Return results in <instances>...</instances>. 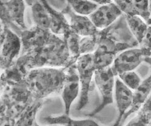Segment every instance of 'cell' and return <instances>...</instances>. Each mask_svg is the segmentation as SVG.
I'll return each mask as SVG.
<instances>
[{"mask_svg":"<svg viewBox=\"0 0 151 126\" xmlns=\"http://www.w3.org/2000/svg\"><path fill=\"white\" fill-rule=\"evenodd\" d=\"M66 76L56 69L42 68L31 71L27 80L32 91L42 96L63 85Z\"/></svg>","mask_w":151,"mask_h":126,"instance_id":"cell-1","label":"cell"},{"mask_svg":"<svg viewBox=\"0 0 151 126\" xmlns=\"http://www.w3.org/2000/svg\"><path fill=\"white\" fill-rule=\"evenodd\" d=\"M149 56H151V50L146 48H128L115 57L111 67L117 77L122 73L134 71Z\"/></svg>","mask_w":151,"mask_h":126,"instance_id":"cell-2","label":"cell"},{"mask_svg":"<svg viewBox=\"0 0 151 126\" xmlns=\"http://www.w3.org/2000/svg\"><path fill=\"white\" fill-rule=\"evenodd\" d=\"M77 69L80 79L81 94L76 109H82L89 101V92L92 78L96 69L94 54L86 53L77 60Z\"/></svg>","mask_w":151,"mask_h":126,"instance_id":"cell-3","label":"cell"},{"mask_svg":"<svg viewBox=\"0 0 151 126\" xmlns=\"http://www.w3.org/2000/svg\"><path fill=\"white\" fill-rule=\"evenodd\" d=\"M115 77L116 76L111 67L96 69L94 79L97 88L101 93V102L98 107L89 113L90 117H93L101 111L107 105L114 103V90L115 89Z\"/></svg>","mask_w":151,"mask_h":126,"instance_id":"cell-4","label":"cell"},{"mask_svg":"<svg viewBox=\"0 0 151 126\" xmlns=\"http://www.w3.org/2000/svg\"><path fill=\"white\" fill-rule=\"evenodd\" d=\"M123 13L118 6L112 2L99 6L88 16L97 29H105L112 25Z\"/></svg>","mask_w":151,"mask_h":126,"instance_id":"cell-5","label":"cell"},{"mask_svg":"<svg viewBox=\"0 0 151 126\" xmlns=\"http://www.w3.org/2000/svg\"><path fill=\"white\" fill-rule=\"evenodd\" d=\"M66 15L69 24L72 31L81 36H93L97 32V28L92 22L89 16L78 15L68 6L63 11Z\"/></svg>","mask_w":151,"mask_h":126,"instance_id":"cell-6","label":"cell"},{"mask_svg":"<svg viewBox=\"0 0 151 126\" xmlns=\"http://www.w3.org/2000/svg\"><path fill=\"white\" fill-rule=\"evenodd\" d=\"M134 92L129 88L118 77L115 79V100L118 109V117L114 125H120L126 112L132 106Z\"/></svg>","mask_w":151,"mask_h":126,"instance_id":"cell-7","label":"cell"},{"mask_svg":"<svg viewBox=\"0 0 151 126\" xmlns=\"http://www.w3.org/2000/svg\"><path fill=\"white\" fill-rule=\"evenodd\" d=\"M145 62L150 67V74L145 80L142 81L138 88L134 91L132 106L124 114L123 120H125L131 115L137 112L151 94V56L146 57Z\"/></svg>","mask_w":151,"mask_h":126,"instance_id":"cell-8","label":"cell"},{"mask_svg":"<svg viewBox=\"0 0 151 126\" xmlns=\"http://www.w3.org/2000/svg\"><path fill=\"white\" fill-rule=\"evenodd\" d=\"M78 74L71 69L66 76L63 84L62 98L64 105V113L69 114L70 106L78 96L80 89Z\"/></svg>","mask_w":151,"mask_h":126,"instance_id":"cell-9","label":"cell"},{"mask_svg":"<svg viewBox=\"0 0 151 126\" xmlns=\"http://www.w3.org/2000/svg\"><path fill=\"white\" fill-rule=\"evenodd\" d=\"M3 38L1 37V61L9 65L18 55L21 47L19 38L7 28L4 30Z\"/></svg>","mask_w":151,"mask_h":126,"instance_id":"cell-10","label":"cell"},{"mask_svg":"<svg viewBox=\"0 0 151 126\" xmlns=\"http://www.w3.org/2000/svg\"><path fill=\"white\" fill-rule=\"evenodd\" d=\"M24 0H9L1 3V16H7L22 28H26L24 23L25 3Z\"/></svg>","mask_w":151,"mask_h":126,"instance_id":"cell-11","label":"cell"},{"mask_svg":"<svg viewBox=\"0 0 151 126\" xmlns=\"http://www.w3.org/2000/svg\"><path fill=\"white\" fill-rule=\"evenodd\" d=\"M125 15L129 30L138 44H140L145 36L149 25L145 20L138 15Z\"/></svg>","mask_w":151,"mask_h":126,"instance_id":"cell-12","label":"cell"},{"mask_svg":"<svg viewBox=\"0 0 151 126\" xmlns=\"http://www.w3.org/2000/svg\"><path fill=\"white\" fill-rule=\"evenodd\" d=\"M49 12L51 18L50 30L55 34H64L70 29L69 23L63 15L55 12L47 3L46 0H40Z\"/></svg>","mask_w":151,"mask_h":126,"instance_id":"cell-13","label":"cell"},{"mask_svg":"<svg viewBox=\"0 0 151 126\" xmlns=\"http://www.w3.org/2000/svg\"><path fill=\"white\" fill-rule=\"evenodd\" d=\"M32 18L37 26L42 30L50 29L51 18L47 10L41 2L36 1L32 6Z\"/></svg>","mask_w":151,"mask_h":126,"instance_id":"cell-14","label":"cell"},{"mask_svg":"<svg viewBox=\"0 0 151 126\" xmlns=\"http://www.w3.org/2000/svg\"><path fill=\"white\" fill-rule=\"evenodd\" d=\"M48 124L63 125H98L95 121L87 120H73L71 118L69 114L64 113L58 117H47L44 118Z\"/></svg>","mask_w":151,"mask_h":126,"instance_id":"cell-15","label":"cell"},{"mask_svg":"<svg viewBox=\"0 0 151 126\" xmlns=\"http://www.w3.org/2000/svg\"><path fill=\"white\" fill-rule=\"evenodd\" d=\"M67 1L75 13L88 16L99 6V5L89 0H67Z\"/></svg>","mask_w":151,"mask_h":126,"instance_id":"cell-16","label":"cell"},{"mask_svg":"<svg viewBox=\"0 0 151 126\" xmlns=\"http://www.w3.org/2000/svg\"><path fill=\"white\" fill-rule=\"evenodd\" d=\"M133 15H138L147 22L151 16L149 0H133Z\"/></svg>","mask_w":151,"mask_h":126,"instance_id":"cell-17","label":"cell"},{"mask_svg":"<svg viewBox=\"0 0 151 126\" xmlns=\"http://www.w3.org/2000/svg\"><path fill=\"white\" fill-rule=\"evenodd\" d=\"M129 88L133 91L140 85L142 80L134 71L125 72L117 76Z\"/></svg>","mask_w":151,"mask_h":126,"instance_id":"cell-18","label":"cell"},{"mask_svg":"<svg viewBox=\"0 0 151 126\" xmlns=\"http://www.w3.org/2000/svg\"><path fill=\"white\" fill-rule=\"evenodd\" d=\"M80 36L77 34L74 33L71 30V33L67 36V44L69 50L71 52V54L75 56L80 53L81 43L80 42Z\"/></svg>","mask_w":151,"mask_h":126,"instance_id":"cell-19","label":"cell"},{"mask_svg":"<svg viewBox=\"0 0 151 126\" xmlns=\"http://www.w3.org/2000/svg\"><path fill=\"white\" fill-rule=\"evenodd\" d=\"M114 3L119 7L123 13L133 15V0H113Z\"/></svg>","mask_w":151,"mask_h":126,"instance_id":"cell-20","label":"cell"},{"mask_svg":"<svg viewBox=\"0 0 151 126\" xmlns=\"http://www.w3.org/2000/svg\"><path fill=\"white\" fill-rule=\"evenodd\" d=\"M89 1L95 3L98 5H103L106 4H108L110 3H112V0H89Z\"/></svg>","mask_w":151,"mask_h":126,"instance_id":"cell-21","label":"cell"},{"mask_svg":"<svg viewBox=\"0 0 151 126\" xmlns=\"http://www.w3.org/2000/svg\"><path fill=\"white\" fill-rule=\"evenodd\" d=\"M24 1L27 3V4H28L29 6H31L37 1L36 0H24Z\"/></svg>","mask_w":151,"mask_h":126,"instance_id":"cell-22","label":"cell"},{"mask_svg":"<svg viewBox=\"0 0 151 126\" xmlns=\"http://www.w3.org/2000/svg\"><path fill=\"white\" fill-rule=\"evenodd\" d=\"M147 23L149 25H151V16H150V18L149 19V20L147 21Z\"/></svg>","mask_w":151,"mask_h":126,"instance_id":"cell-23","label":"cell"},{"mask_svg":"<svg viewBox=\"0 0 151 126\" xmlns=\"http://www.w3.org/2000/svg\"><path fill=\"white\" fill-rule=\"evenodd\" d=\"M149 2H150V10H151V0H149Z\"/></svg>","mask_w":151,"mask_h":126,"instance_id":"cell-24","label":"cell"}]
</instances>
